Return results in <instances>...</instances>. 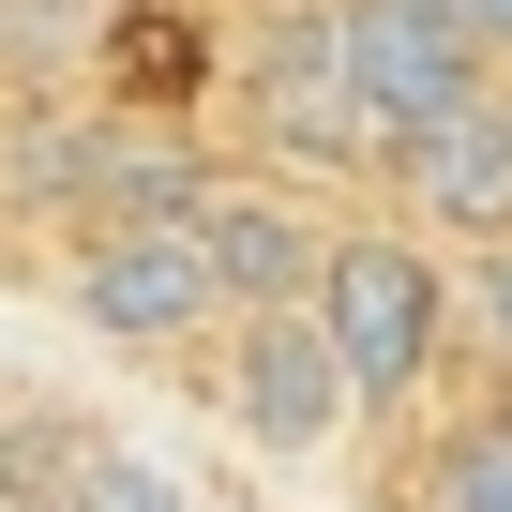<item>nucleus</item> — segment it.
<instances>
[{
	"label": "nucleus",
	"mask_w": 512,
	"mask_h": 512,
	"mask_svg": "<svg viewBox=\"0 0 512 512\" xmlns=\"http://www.w3.org/2000/svg\"><path fill=\"white\" fill-rule=\"evenodd\" d=\"M437 512H512V422H467L437 452Z\"/></svg>",
	"instance_id": "obj_9"
},
{
	"label": "nucleus",
	"mask_w": 512,
	"mask_h": 512,
	"mask_svg": "<svg viewBox=\"0 0 512 512\" xmlns=\"http://www.w3.org/2000/svg\"><path fill=\"white\" fill-rule=\"evenodd\" d=\"M497 121H512V61H497Z\"/></svg>",
	"instance_id": "obj_13"
},
{
	"label": "nucleus",
	"mask_w": 512,
	"mask_h": 512,
	"mask_svg": "<svg viewBox=\"0 0 512 512\" xmlns=\"http://www.w3.org/2000/svg\"><path fill=\"white\" fill-rule=\"evenodd\" d=\"M61 512H196V482L106 437V452H76V497H61Z\"/></svg>",
	"instance_id": "obj_8"
},
{
	"label": "nucleus",
	"mask_w": 512,
	"mask_h": 512,
	"mask_svg": "<svg viewBox=\"0 0 512 512\" xmlns=\"http://www.w3.org/2000/svg\"><path fill=\"white\" fill-rule=\"evenodd\" d=\"M452 317H467V332H482V347L512 362V241H482V256H467V287H452Z\"/></svg>",
	"instance_id": "obj_10"
},
{
	"label": "nucleus",
	"mask_w": 512,
	"mask_h": 512,
	"mask_svg": "<svg viewBox=\"0 0 512 512\" xmlns=\"http://www.w3.org/2000/svg\"><path fill=\"white\" fill-rule=\"evenodd\" d=\"M241 121H256V151H272V166H317V181H377V166H392L377 121H362V91H347L332 0L256 16V46H241Z\"/></svg>",
	"instance_id": "obj_2"
},
{
	"label": "nucleus",
	"mask_w": 512,
	"mask_h": 512,
	"mask_svg": "<svg viewBox=\"0 0 512 512\" xmlns=\"http://www.w3.org/2000/svg\"><path fill=\"white\" fill-rule=\"evenodd\" d=\"M226 422L272 452V467H332V437L362 422V392H347V362H332V332L302 302L226 317Z\"/></svg>",
	"instance_id": "obj_5"
},
{
	"label": "nucleus",
	"mask_w": 512,
	"mask_h": 512,
	"mask_svg": "<svg viewBox=\"0 0 512 512\" xmlns=\"http://www.w3.org/2000/svg\"><path fill=\"white\" fill-rule=\"evenodd\" d=\"M452 31H467L482 61H512V0H452Z\"/></svg>",
	"instance_id": "obj_11"
},
{
	"label": "nucleus",
	"mask_w": 512,
	"mask_h": 512,
	"mask_svg": "<svg viewBox=\"0 0 512 512\" xmlns=\"http://www.w3.org/2000/svg\"><path fill=\"white\" fill-rule=\"evenodd\" d=\"M0 512H61V497H0Z\"/></svg>",
	"instance_id": "obj_12"
},
{
	"label": "nucleus",
	"mask_w": 512,
	"mask_h": 512,
	"mask_svg": "<svg viewBox=\"0 0 512 512\" xmlns=\"http://www.w3.org/2000/svg\"><path fill=\"white\" fill-rule=\"evenodd\" d=\"M332 46H347V91H362L377 151H407V136H437L497 91V61L452 31V0H332Z\"/></svg>",
	"instance_id": "obj_4"
},
{
	"label": "nucleus",
	"mask_w": 512,
	"mask_h": 512,
	"mask_svg": "<svg viewBox=\"0 0 512 512\" xmlns=\"http://www.w3.org/2000/svg\"><path fill=\"white\" fill-rule=\"evenodd\" d=\"M392 181H407V226H437L452 256L512 241V121H497V91H482L467 121L407 136V151H392Z\"/></svg>",
	"instance_id": "obj_7"
},
{
	"label": "nucleus",
	"mask_w": 512,
	"mask_h": 512,
	"mask_svg": "<svg viewBox=\"0 0 512 512\" xmlns=\"http://www.w3.org/2000/svg\"><path fill=\"white\" fill-rule=\"evenodd\" d=\"M302 317L332 332L362 422H392V407H422V377H437V347H452V272H437V241H407V226H332Z\"/></svg>",
	"instance_id": "obj_1"
},
{
	"label": "nucleus",
	"mask_w": 512,
	"mask_h": 512,
	"mask_svg": "<svg viewBox=\"0 0 512 512\" xmlns=\"http://www.w3.org/2000/svg\"><path fill=\"white\" fill-rule=\"evenodd\" d=\"M181 241H196V272H211V302L226 317H256V302H302L317 287V196L302 181H196L181 196Z\"/></svg>",
	"instance_id": "obj_6"
},
{
	"label": "nucleus",
	"mask_w": 512,
	"mask_h": 512,
	"mask_svg": "<svg viewBox=\"0 0 512 512\" xmlns=\"http://www.w3.org/2000/svg\"><path fill=\"white\" fill-rule=\"evenodd\" d=\"M256 16H287V0H256Z\"/></svg>",
	"instance_id": "obj_14"
},
{
	"label": "nucleus",
	"mask_w": 512,
	"mask_h": 512,
	"mask_svg": "<svg viewBox=\"0 0 512 512\" xmlns=\"http://www.w3.org/2000/svg\"><path fill=\"white\" fill-rule=\"evenodd\" d=\"M61 302H76V332H91V347H136V362H166V347L226 332V302H211V272H196V241H181V211L91 226V241L61 256Z\"/></svg>",
	"instance_id": "obj_3"
}]
</instances>
